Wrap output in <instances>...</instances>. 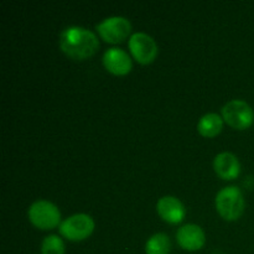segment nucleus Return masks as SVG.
<instances>
[{"instance_id":"1","label":"nucleus","mask_w":254,"mask_h":254,"mask_svg":"<svg viewBox=\"0 0 254 254\" xmlns=\"http://www.w3.org/2000/svg\"><path fill=\"white\" fill-rule=\"evenodd\" d=\"M61 50L72 60L81 61L92 57L99 49V41L89 30L79 26L64 29L60 36Z\"/></svg>"},{"instance_id":"2","label":"nucleus","mask_w":254,"mask_h":254,"mask_svg":"<svg viewBox=\"0 0 254 254\" xmlns=\"http://www.w3.org/2000/svg\"><path fill=\"white\" fill-rule=\"evenodd\" d=\"M216 208L226 221H236L245 211V198L237 186L222 189L216 196Z\"/></svg>"},{"instance_id":"3","label":"nucleus","mask_w":254,"mask_h":254,"mask_svg":"<svg viewBox=\"0 0 254 254\" xmlns=\"http://www.w3.org/2000/svg\"><path fill=\"white\" fill-rule=\"evenodd\" d=\"M29 220L40 230H52L61 225V212L57 206L50 201L39 200L30 206Z\"/></svg>"},{"instance_id":"4","label":"nucleus","mask_w":254,"mask_h":254,"mask_svg":"<svg viewBox=\"0 0 254 254\" xmlns=\"http://www.w3.org/2000/svg\"><path fill=\"white\" fill-rule=\"evenodd\" d=\"M222 117L228 126L238 130L248 129L254 122L252 107L241 99H233L225 104L222 108Z\"/></svg>"},{"instance_id":"5","label":"nucleus","mask_w":254,"mask_h":254,"mask_svg":"<svg viewBox=\"0 0 254 254\" xmlns=\"http://www.w3.org/2000/svg\"><path fill=\"white\" fill-rule=\"evenodd\" d=\"M59 230L60 233L67 240L79 242L92 235L94 231V221L92 220L91 216L77 213L61 222Z\"/></svg>"},{"instance_id":"6","label":"nucleus","mask_w":254,"mask_h":254,"mask_svg":"<svg viewBox=\"0 0 254 254\" xmlns=\"http://www.w3.org/2000/svg\"><path fill=\"white\" fill-rule=\"evenodd\" d=\"M97 31L102 39L109 44H119L129 36L131 24L128 19L122 16H112L97 25Z\"/></svg>"},{"instance_id":"7","label":"nucleus","mask_w":254,"mask_h":254,"mask_svg":"<svg viewBox=\"0 0 254 254\" xmlns=\"http://www.w3.org/2000/svg\"><path fill=\"white\" fill-rule=\"evenodd\" d=\"M129 50L134 59L141 64H149L158 55V46L153 37L144 32L133 34L129 39Z\"/></svg>"},{"instance_id":"8","label":"nucleus","mask_w":254,"mask_h":254,"mask_svg":"<svg viewBox=\"0 0 254 254\" xmlns=\"http://www.w3.org/2000/svg\"><path fill=\"white\" fill-rule=\"evenodd\" d=\"M156 210H158L159 216L165 222L171 223V225L181 223L186 216L185 206L179 198L174 197V196H165V197L160 198L156 205Z\"/></svg>"},{"instance_id":"9","label":"nucleus","mask_w":254,"mask_h":254,"mask_svg":"<svg viewBox=\"0 0 254 254\" xmlns=\"http://www.w3.org/2000/svg\"><path fill=\"white\" fill-rule=\"evenodd\" d=\"M103 64L111 73L116 76H124L131 71V60L126 51L121 49H109L103 55Z\"/></svg>"},{"instance_id":"10","label":"nucleus","mask_w":254,"mask_h":254,"mask_svg":"<svg viewBox=\"0 0 254 254\" xmlns=\"http://www.w3.org/2000/svg\"><path fill=\"white\" fill-rule=\"evenodd\" d=\"M176 240L181 248L190 252L201 250L206 242L205 233L202 228L197 225H186L179 228L176 233Z\"/></svg>"},{"instance_id":"11","label":"nucleus","mask_w":254,"mask_h":254,"mask_svg":"<svg viewBox=\"0 0 254 254\" xmlns=\"http://www.w3.org/2000/svg\"><path fill=\"white\" fill-rule=\"evenodd\" d=\"M216 174L223 180H235L241 173V164L232 153H221L213 160Z\"/></svg>"},{"instance_id":"12","label":"nucleus","mask_w":254,"mask_h":254,"mask_svg":"<svg viewBox=\"0 0 254 254\" xmlns=\"http://www.w3.org/2000/svg\"><path fill=\"white\" fill-rule=\"evenodd\" d=\"M222 118L216 113L205 114L197 124L198 133L202 136H206V138H213V136L218 135L221 130H222Z\"/></svg>"},{"instance_id":"13","label":"nucleus","mask_w":254,"mask_h":254,"mask_svg":"<svg viewBox=\"0 0 254 254\" xmlns=\"http://www.w3.org/2000/svg\"><path fill=\"white\" fill-rule=\"evenodd\" d=\"M171 243L165 233H156L148 240L145 245L146 254H169Z\"/></svg>"},{"instance_id":"14","label":"nucleus","mask_w":254,"mask_h":254,"mask_svg":"<svg viewBox=\"0 0 254 254\" xmlns=\"http://www.w3.org/2000/svg\"><path fill=\"white\" fill-rule=\"evenodd\" d=\"M41 254H64V241L57 236H47L42 241Z\"/></svg>"}]
</instances>
